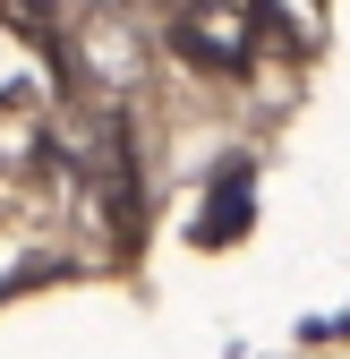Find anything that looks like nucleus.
<instances>
[{"label": "nucleus", "instance_id": "nucleus-1", "mask_svg": "<svg viewBox=\"0 0 350 359\" xmlns=\"http://www.w3.org/2000/svg\"><path fill=\"white\" fill-rule=\"evenodd\" d=\"M180 52L205 69H239L248 60V0H180Z\"/></svg>", "mask_w": 350, "mask_h": 359}]
</instances>
